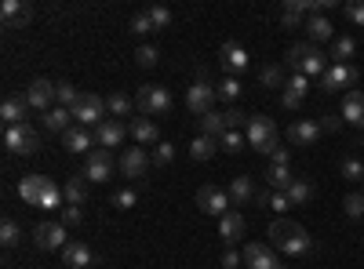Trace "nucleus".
I'll return each instance as SVG.
<instances>
[{"label": "nucleus", "instance_id": "f257e3e1", "mask_svg": "<svg viewBox=\"0 0 364 269\" xmlns=\"http://www.w3.org/2000/svg\"><path fill=\"white\" fill-rule=\"evenodd\" d=\"M269 244L277 248L281 255H288V258H302V255L314 251V236L302 229L299 222H291V219H273V226H269Z\"/></svg>", "mask_w": 364, "mask_h": 269}, {"label": "nucleus", "instance_id": "f03ea898", "mask_svg": "<svg viewBox=\"0 0 364 269\" xmlns=\"http://www.w3.org/2000/svg\"><path fill=\"white\" fill-rule=\"evenodd\" d=\"M284 66H288L291 73H302V77L314 80V77H324V70H328L331 62H328V55H324L317 44H291Z\"/></svg>", "mask_w": 364, "mask_h": 269}, {"label": "nucleus", "instance_id": "7ed1b4c3", "mask_svg": "<svg viewBox=\"0 0 364 269\" xmlns=\"http://www.w3.org/2000/svg\"><path fill=\"white\" fill-rule=\"evenodd\" d=\"M245 138H248V146H255L259 153H273L281 142H277V124L269 121V116H252L248 121V128H245Z\"/></svg>", "mask_w": 364, "mask_h": 269}, {"label": "nucleus", "instance_id": "20e7f679", "mask_svg": "<svg viewBox=\"0 0 364 269\" xmlns=\"http://www.w3.org/2000/svg\"><path fill=\"white\" fill-rule=\"evenodd\" d=\"M135 106H139L142 116H161V113L171 109V92L161 84H142L139 95H135Z\"/></svg>", "mask_w": 364, "mask_h": 269}, {"label": "nucleus", "instance_id": "39448f33", "mask_svg": "<svg viewBox=\"0 0 364 269\" xmlns=\"http://www.w3.org/2000/svg\"><path fill=\"white\" fill-rule=\"evenodd\" d=\"M230 193L226 190H219V186H200L197 190V212L200 215H211V219H223V215H230Z\"/></svg>", "mask_w": 364, "mask_h": 269}, {"label": "nucleus", "instance_id": "423d86ee", "mask_svg": "<svg viewBox=\"0 0 364 269\" xmlns=\"http://www.w3.org/2000/svg\"><path fill=\"white\" fill-rule=\"evenodd\" d=\"M4 146L11 149V153H18V157H33L41 149V135L29 124H15V128L4 131Z\"/></svg>", "mask_w": 364, "mask_h": 269}, {"label": "nucleus", "instance_id": "0eeeda50", "mask_svg": "<svg viewBox=\"0 0 364 269\" xmlns=\"http://www.w3.org/2000/svg\"><path fill=\"white\" fill-rule=\"evenodd\" d=\"M70 113H73V121H77L80 128H84V124H95V128H99V124L106 121V99H99V95L84 92Z\"/></svg>", "mask_w": 364, "mask_h": 269}, {"label": "nucleus", "instance_id": "6e6552de", "mask_svg": "<svg viewBox=\"0 0 364 269\" xmlns=\"http://www.w3.org/2000/svg\"><path fill=\"white\" fill-rule=\"evenodd\" d=\"M33 244L41 251H63L70 244V233H66V222H41L33 229Z\"/></svg>", "mask_w": 364, "mask_h": 269}, {"label": "nucleus", "instance_id": "1a4fd4ad", "mask_svg": "<svg viewBox=\"0 0 364 269\" xmlns=\"http://www.w3.org/2000/svg\"><path fill=\"white\" fill-rule=\"evenodd\" d=\"M215 99H219V87H211L208 80H193V84L186 87V106H190V113H197V116H208L211 106H215Z\"/></svg>", "mask_w": 364, "mask_h": 269}, {"label": "nucleus", "instance_id": "9d476101", "mask_svg": "<svg viewBox=\"0 0 364 269\" xmlns=\"http://www.w3.org/2000/svg\"><path fill=\"white\" fill-rule=\"evenodd\" d=\"M240 258H245V265H248V269H284L281 255L273 251V248H266V244H259V241L245 244V251H240Z\"/></svg>", "mask_w": 364, "mask_h": 269}, {"label": "nucleus", "instance_id": "9b49d317", "mask_svg": "<svg viewBox=\"0 0 364 269\" xmlns=\"http://www.w3.org/2000/svg\"><path fill=\"white\" fill-rule=\"evenodd\" d=\"M357 66H339V62H331L328 70H324V77H321V87H324V92H343V87H346V92H353V84H357Z\"/></svg>", "mask_w": 364, "mask_h": 269}, {"label": "nucleus", "instance_id": "f8f14e48", "mask_svg": "<svg viewBox=\"0 0 364 269\" xmlns=\"http://www.w3.org/2000/svg\"><path fill=\"white\" fill-rule=\"evenodd\" d=\"M109 171H113L109 149H91L87 164H84V178H87V182H109Z\"/></svg>", "mask_w": 364, "mask_h": 269}, {"label": "nucleus", "instance_id": "ddd939ff", "mask_svg": "<svg viewBox=\"0 0 364 269\" xmlns=\"http://www.w3.org/2000/svg\"><path fill=\"white\" fill-rule=\"evenodd\" d=\"M310 95V77H302V73H291L284 80V92H281V106L284 109H299L302 102H306Z\"/></svg>", "mask_w": 364, "mask_h": 269}, {"label": "nucleus", "instance_id": "4468645a", "mask_svg": "<svg viewBox=\"0 0 364 269\" xmlns=\"http://www.w3.org/2000/svg\"><path fill=\"white\" fill-rule=\"evenodd\" d=\"M219 58H223V70L230 73V77H237V73H245L248 66H252V55L240 48L237 40H226L223 44V51H219Z\"/></svg>", "mask_w": 364, "mask_h": 269}, {"label": "nucleus", "instance_id": "2eb2a0df", "mask_svg": "<svg viewBox=\"0 0 364 269\" xmlns=\"http://www.w3.org/2000/svg\"><path fill=\"white\" fill-rule=\"evenodd\" d=\"M0 18H4V29H22L33 18V4L29 0H4L0 4Z\"/></svg>", "mask_w": 364, "mask_h": 269}, {"label": "nucleus", "instance_id": "dca6fc26", "mask_svg": "<svg viewBox=\"0 0 364 269\" xmlns=\"http://www.w3.org/2000/svg\"><path fill=\"white\" fill-rule=\"evenodd\" d=\"M149 171V157L142 146H128L124 153H120V175L124 178H142Z\"/></svg>", "mask_w": 364, "mask_h": 269}, {"label": "nucleus", "instance_id": "f3484780", "mask_svg": "<svg viewBox=\"0 0 364 269\" xmlns=\"http://www.w3.org/2000/svg\"><path fill=\"white\" fill-rule=\"evenodd\" d=\"M22 95H26L29 109H44V113H48V109H51V102H55V84H51V80H44V77H37V80L29 84Z\"/></svg>", "mask_w": 364, "mask_h": 269}, {"label": "nucleus", "instance_id": "a211bd4d", "mask_svg": "<svg viewBox=\"0 0 364 269\" xmlns=\"http://www.w3.org/2000/svg\"><path fill=\"white\" fill-rule=\"evenodd\" d=\"M343 121L353 128H364V92L353 87V92L343 95Z\"/></svg>", "mask_w": 364, "mask_h": 269}, {"label": "nucleus", "instance_id": "6ab92c4d", "mask_svg": "<svg viewBox=\"0 0 364 269\" xmlns=\"http://www.w3.org/2000/svg\"><path fill=\"white\" fill-rule=\"evenodd\" d=\"M124 135H128V128L120 124V121H113V116H106V121L95 128V142H99L102 149H113V146H120V142H124Z\"/></svg>", "mask_w": 364, "mask_h": 269}, {"label": "nucleus", "instance_id": "aec40b11", "mask_svg": "<svg viewBox=\"0 0 364 269\" xmlns=\"http://www.w3.org/2000/svg\"><path fill=\"white\" fill-rule=\"evenodd\" d=\"M26 113H29L26 95H8V99H4V106H0V116H4V124H8V128L26 124Z\"/></svg>", "mask_w": 364, "mask_h": 269}, {"label": "nucleus", "instance_id": "412c9836", "mask_svg": "<svg viewBox=\"0 0 364 269\" xmlns=\"http://www.w3.org/2000/svg\"><path fill=\"white\" fill-rule=\"evenodd\" d=\"M135 146H149V142H157V124H154V116H132V124H128Z\"/></svg>", "mask_w": 364, "mask_h": 269}, {"label": "nucleus", "instance_id": "4be33fe9", "mask_svg": "<svg viewBox=\"0 0 364 269\" xmlns=\"http://www.w3.org/2000/svg\"><path fill=\"white\" fill-rule=\"evenodd\" d=\"M44 182H48V175H26L22 182H18V197H22V204L37 207V204H41V193H44Z\"/></svg>", "mask_w": 364, "mask_h": 269}, {"label": "nucleus", "instance_id": "5701e85b", "mask_svg": "<svg viewBox=\"0 0 364 269\" xmlns=\"http://www.w3.org/2000/svg\"><path fill=\"white\" fill-rule=\"evenodd\" d=\"M310 11H306V0H284V8H281V22L284 29H299V26H306Z\"/></svg>", "mask_w": 364, "mask_h": 269}, {"label": "nucleus", "instance_id": "b1692460", "mask_svg": "<svg viewBox=\"0 0 364 269\" xmlns=\"http://www.w3.org/2000/svg\"><path fill=\"white\" fill-rule=\"evenodd\" d=\"M288 138H291L295 146H314V142L321 138V124H317V121H295V124L288 128Z\"/></svg>", "mask_w": 364, "mask_h": 269}, {"label": "nucleus", "instance_id": "393cba45", "mask_svg": "<svg viewBox=\"0 0 364 269\" xmlns=\"http://www.w3.org/2000/svg\"><path fill=\"white\" fill-rule=\"evenodd\" d=\"M63 146L70 149V153H91V149H95V135H87L84 128H70L63 135Z\"/></svg>", "mask_w": 364, "mask_h": 269}, {"label": "nucleus", "instance_id": "a878e982", "mask_svg": "<svg viewBox=\"0 0 364 269\" xmlns=\"http://www.w3.org/2000/svg\"><path fill=\"white\" fill-rule=\"evenodd\" d=\"M240 233H245V215H240V212H230V215L219 219V236H223V244L240 241Z\"/></svg>", "mask_w": 364, "mask_h": 269}, {"label": "nucleus", "instance_id": "bb28decb", "mask_svg": "<svg viewBox=\"0 0 364 269\" xmlns=\"http://www.w3.org/2000/svg\"><path fill=\"white\" fill-rule=\"evenodd\" d=\"M70 121H73V113L63 109V106H51V109L44 113V128H48L51 135H66V131H70Z\"/></svg>", "mask_w": 364, "mask_h": 269}, {"label": "nucleus", "instance_id": "cd10ccee", "mask_svg": "<svg viewBox=\"0 0 364 269\" xmlns=\"http://www.w3.org/2000/svg\"><path fill=\"white\" fill-rule=\"evenodd\" d=\"M230 131V116L226 113H215L211 109L208 116H200V135H208V138H223Z\"/></svg>", "mask_w": 364, "mask_h": 269}, {"label": "nucleus", "instance_id": "c85d7f7f", "mask_svg": "<svg viewBox=\"0 0 364 269\" xmlns=\"http://www.w3.org/2000/svg\"><path fill=\"white\" fill-rule=\"evenodd\" d=\"M63 262H66L70 269H91V248L70 241V244L63 248Z\"/></svg>", "mask_w": 364, "mask_h": 269}, {"label": "nucleus", "instance_id": "c756f323", "mask_svg": "<svg viewBox=\"0 0 364 269\" xmlns=\"http://www.w3.org/2000/svg\"><path fill=\"white\" fill-rule=\"evenodd\" d=\"M226 193H230L233 204H255V186H252V178H248V175H237Z\"/></svg>", "mask_w": 364, "mask_h": 269}, {"label": "nucleus", "instance_id": "7c9ffc66", "mask_svg": "<svg viewBox=\"0 0 364 269\" xmlns=\"http://www.w3.org/2000/svg\"><path fill=\"white\" fill-rule=\"evenodd\" d=\"M266 182H269V190H273V193H288V186L295 182V175L288 171V164H269Z\"/></svg>", "mask_w": 364, "mask_h": 269}, {"label": "nucleus", "instance_id": "2f4dec72", "mask_svg": "<svg viewBox=\"0 0 364 269\" xmlns=\"http://www.w3.org/2000/svg\"><path fill=\"white\" fill-rule=\"evenodd\" d=\"M306 33H310V44H321V40L336 37V26H331L324 15H310V18H306Z\"/></svg>", "mask_w": 364, "mask_h": 269}, {"label": "nucleus", "instance_id": "473e14b6", "mask_svg": "<svg viewBox=\"0 0 364 269\" xmlns=\"http://www.w3.org/2000/svg\"><path fill=\"white\" fill-rule=\"evenodd\" d=\"M106 113L113 116V121H117V116H132V113H135V99L124 95V92H113V95L106 99Z\"/></svg>", "mask_w": 364, "mask_h": 269}, {"label": "nucleus", "instance_id": "72a5a7b5", "mask_svg": "<svg viewBox=\"0 0 364 269\" xmlns=\"http://www.w3.org/2000/svg\"><path fill=\"white\" fill-rule=\"evenodd\" d=\"M288 200H291V207L310 204L314 200V182H310V178H295V182L288 186Z\"/></svg>", "mask_w": 364, "mask_h": 269}, {"label": "nucleus", "instance_id": "f704fd0d", "mask_svg": "<svg viewBox=\"0 0 364 269\" xmlns=\"http://www.w3.org/2000/svg\"><path fill=\"white\" fill-rule=\"evenodd\" d=\"M63 193H66V204L84 207V200H87V178H84V175H73L70 182L63 186Z\"/></svg>", "mask_w": 364, "mask_h": 269}, {"label": "nucleus", "instance_id": "c9c22d12", "mask_svg": "<svg viewBox=\"0 0 364 269\" xmlns=\"http://www.w3.org/2000/svg\"><path fill=\"white\" fill-rule=\"evenodd\" d=\"M215 149H219V138L197 135V138L190 142V157H193V160H211V157H215Z\"/></svg>", "mask_w": 364, "mask_h": 269}, {"label": "nucleus", "instance_id": "e433bc0d", "mask_svg": "<svg viewBox=\"0 0 364 269\" xmlns=\"http://www.w3.org/2000/svg\"><path fill=\"white\" fill-rule=\"evenodd\" d=\"M353 51H357V40L353 37H336V40H331V62L346 66L350 58H353Z\"/></svg>", "mask_w": 364, "mask_h": 269}, {"label": "nucleus", "instance_id": "4c0bfd02", "mask_svg": "<svg viewBox=\"0 0 364 269\" xmlns=\"http://www.w3.org/2000/svg\"><path fill=\"white\" fill-rule=\"evenodd\" d=\"M77 99H80V92H77V87H73L70 80H58V84H55V102L63 106V109H73V106H77Z\"/></svg>", "mask_w": 364, "mask_h": 269}, {"label": "nucleus", "instance_id": "58836bf2", "mask_svg": "<svg viewBox=\"0 0 364 269\" xmlns=\"http://www.w3.org/2000/svg\"><path fill=\"white\" fill-rule=\"evenodd\" d=\"M339 171H343V178H350V182H360V178H364V160H357V157H343Z\"/></svg>", "mask_w": 364, "mask_h": 269}, {"label": "nucleus", "instance_id": "ea45409f", "mask_svg": "<svg viewBox=\"0 0 364 269\" xmlns=\"http://www.w3.org/2000/svg\"><path fill=\"white\" fill-rule=\"evenodd\" d=\"M157 58H161V51H157L154 44H142V48L135 51V62H139L142 70H154V66H157Z\"/></svg>", "mask_w": 364, "mask_h": 269}, {"label": "nucleus", "instance_id": "a19ab883", "mask_svg": "<svg viewBox=\"0 0 364 269\" xmlns=\"http://www.w3.org/2000/svg\"><path fill=\"white\" fill-rule=\"evenodd\" d=\"M18 226H15V219H4V222H0V244H4V248H15L18 244Z\"/></svg>", "mask_w": 364, "mask_h": 269}, {"label": "nucleus", "instance_id": "79ce46f5", "mask_svg": "<svg viewBox=\"0 0 364 269\" xmlns=\"http://www.w3.org/2000/svg\"><path fill=\"white\" fill-rule=\"evenodd\" d=\"M343 212H346V219H364V193H350L343 200Z\"/></svg>", "mask_w": 364, "mask_h": 269}, {"label": "nucleus", "instance_id": "37998d69", "mask_svg": "<svg viewBox=\"0 0 364 269\" xmlns=\"http://www.w3.org/2000/svg\"><path fill=\"white\" fill-rule=\"evenodd\" d=\"M245 135H240V131H226L223 138H219V149H226V153H240V149H245Z\"/></svg>", "mask_w": 364, "mask_h": 269}, {"label": "nucleus", "instance_id": "c03bdc74", "mask_svg": "<svg viewBox=\"0 0 364 269\" xmlns=\"http://www.w3.org/2000/svg\"><path fill=\"white\" fill-rule=\"evenodd\" d=\"M219 99H226V102H237V99H240V80H237V77H226V80L219 84Z\"/></svg>", "mask_w": 364, "mask_h": 269}, {"label": "nucleus", "instance_id": "a18cd8bd", "mask_svg": "<svg viewBox=\"0 0 364 269\" xmlns=\"http://www.w3.org/2000/svg\"><path fill=\"white\" fill-rule=\"evenodd\" d=\"M149 22H154V29L161 33V29H168V22H171V11L164 4H154V8H149Z\"/></svg>", "mask_w": 364, "mask_h": 269}, {"label": "nucleus", "instance_id": "49530a36", "mask_svg": "<svg viewBox=\"0 0 364 269\" xmlns=\"http://www.w3.org/2000/svg\"><path fill=\"white\" fill-rule=\"evenodd\" d=\"M284 80H288V77H284L281 66H266V70H262V84H266V87H284Z\"/></svg>", "mask_w": 364, "mask_h": 269}, {"label": "nucleus", "instance_id": "de8ad7c7", "mask_svg": "<svg viewBox=\"0 0 364 269\" xmlns=\"http://www.w3.org/2000/svg\"><path fill=\"white\" fill-rule=\"evenodd\" d=\"M132 33H139V37H146V33H157L154 22H149V11H139V15L132 18Z\"/></svg>", "mask_w": 364, "mask_h": 269}, {"label": "nucleus", "instance_id": "09e8293b", "mask_svg": "<svg viewBox=\"0 0 364 269\" xmlns=\"http://www.w3.org/2000/svg\"><path fill=\"white\" fill-rule=\"evenodd\" d=\"M343 11H346V18H350L353 26H364V0H350Z\"/></svg>", "mask_w": 364, "mask_h": 269}, {"label": "nucleus", "instance_id": "8fccbe9b", "mask_svg": "<svg viewBox=\"0 0 364 269\" xmlns=\"http://www.w3.org/2000/svg\"><path fill=\"white\" fill-rule=\"evenodd\" d=\"M171 160H175V146L171 142H161L154 149V164H171Z\"/></svg>", "mask_w": 364, "mask_h": 269}, {"label": "nucleus", "instance_id": "3c124183", "mask_svg": "<svg viewBox=\"0 0 364 269\" xmlns=\"http://www.w3.org/2000/svg\"><path fill=\"white\" fill-rule=\"evenodd\" d=\"M266 207H273V212L284 219V212L291 207V200H288V193H269V204H266Z\"/></svg>", "mask_w": 364, "mask_h": 269}, {"label": "nucleus", "instance_id": "603ef678", "mask_svg": "<svg viewBox=\"0 0 364 269\" xmlns=\"http://www.w3.org/2000/svg\"><path fill=\"white\" fill-rule=\"evenodd\" d=\"M113 204L120 207V212H128V207H135V204H139V197H135V190H120V193L113 197Z\"/></svg>", "mask_w": 364, "mask_h": 269}, {"label": "nucleus", "instance_id": "864d4df0", "mask_svg": "<svg viewBox=\"0 0 364 269\" xmlns=\"http://www.w3.org/2000/svg\"><path fill=\"white\" fill-rule=\"evenodd\" d=\"M317 124H321V131H339V124H343V113H324Z\"/></svg>", "mask_w": 364, "mask_h": 269}, {"label": "nucleus", "instance_id": "5fc2aeb1", "mask_svg": "<svg viewBox=\"0 0 364 269\" xmlns=\"http://www.w3.org/2000/svg\"><path fill=\"white\" fill-rule=\"evenodd\" d=\"M80 219H84V207H77V204H66V207H63V222H66V226H77Z\"/></svg>", "mask_w": 364, "mask_h": 269}, {"label": "nucleus", "instance_id": "6e6d98bb", "mask_svg": "<svg viewBox=\"0 0 364 269\" xmlns=\"http://www.w3.org/2000/svg\"><path fill=\"white\" fill-rule=\"evenodd\" d=\"M288 160H291L288 146H277V149H273V153H269V164H288Z\"/></svg>", "mask_w": 364, "mask_h": 269}, {"label": "nucleus", "instance_id": "4d7b16f0", "mask_svg": "<svg viewBox=\"0 0 364 269\" xmlns=\"http://www.w3.org/2000/svg\"><path fill=\"white\" fill-rule=\"evenodd\" d=\"M240 262H245V258H240L237 251H226V255H223V269H237Z\"/></svg>", "mask_w": 364, "mask_h": 269}]
</instances>
